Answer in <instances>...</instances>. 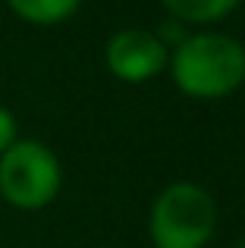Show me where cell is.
Segmentation results:
<instances>
[{
    "label": "cell",
    "mask_w": 245,
    "mask_h": 248,
    "mask_svg": "<svg viewBox=\"0 0 245 248\" xmlns=\"http://www.w3.org/2000/svg\"><path fill=\"white\" fill-rule=\"evenodd\" d=\"M170 73L189 97H227L245 82V47L220 31L189 35L170 50Z\"/></svg>",
    "instance_id": "cell-1"
},
{
    "label": "cell",
    "mask_w": 245,
    "mask_h": 248,
    "mask_svg": "<svg viewBox=\"0 0 245 248\" xmlns=\"http://www.w3.org/2000/svg\"><path fill=\"white\" fill-rule=\"evenodd\" d=\"M217 230V204L195 182H173L151 207V239L157 248H204Z\"/></svg>",
    "instance_id": "cell-2"
},
{
    "label": "cell",
    "mask_w": 245,
    "mask_h": 248,
    "mask_svg": "<svg viewBox=\"0 0 245 248\" xmlns=\"http://www.w3.org/2000/svg\"><path fill=\"white\" fill-rule=\"evenodd\" d=\"M60 160L41 141H16L0 154V195L19 211H38L60 192Z\"/></svg>",
    "instance_id": "cell-3"
},
{
    "label": "cell",
    "mask_w": 245,
    "mask_h": 248,
    "mask_svg": "<svg viewBox=\"0 0 245 248\" xmlns=\"http://www.w3.org/2000/svg\"><path fill=\"white\" fill-rule=\"evenodd\" d=\"M107 69L122 82H148L170 63V47L160 35L145 29H122L107 41Z\"/></svg>",
    "instance_id": "cell-4"
},
{
    "label": "cell",
    "mask_w": 245,
    "mask_h": 248,
    "mask_svg": "<svg viewBox=\"0 0 245 248\" xmlns=\"http://www.w3.org/2000/svg\"><path fill=\"white\" fill-rule=\"evenodd\" d=\"M167 13L179 19V22H192V25H204V22H217L227 13H233L239 6V0H160Z\"/></svg>",
    "instance_id": "cell-5"
},
{
    "label": "cell",
    "mask_w": 245,
    "mask_h": 248,
    "mask_svg": "<svg viewBox=\"0 0 245 248\" xmlns=\"http://www.w3.org/2000/svg\"><path fill=\"white\" fill-rule=\"evenodd\" d=\"M16 16L35 25H57L79 10L82 0H6Z\"/></svg>",
    "instance_id": "cell-6"
},
{
    "label": "cell",
    "mask_w": 245,
    "mask_h": 248,
    "mask_svg": "<svg viewBox=\"0 0 245 248\" xmlns=\"http://www.w3.org/2000/svg\"><path fill=\"white\" fill-rule=\"evenodd\" d=\"M16 145V116L6 107H0V154Z\"/></svg>",
    "instance_id": "cell-7"
},
{
    "label": "cell",
    "mask_w": 245,
    "mask_h": 248,
    "mask_svg": "<svg viewBox=\"0 0 245 248\" xmlns=\"http://www.w3.org/2000/svg\"><path fill=\"white\" fill-rule=\"evenodd\" d=\"M239 248H245V245H239Z\"/></svg>",
    "instance_id": "cell-8"
}]
</instances>
